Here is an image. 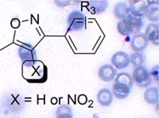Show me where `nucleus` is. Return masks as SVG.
Instances as JSON below:
<instances>
[{
  "mask_svg": "<svg viewBox=\"0 0 159 118\" xmlns=\"http://www.w3.org/2000/svg\"><path fill=\"white\" fill-rule=\"evenodd\" d=\"M130 3L131 4L128 6L129 15L140 17V18L145 16L147 11V7H148L147 2L134 1V2H131Z\"/></svg>",
  "mask_w": 159,
  "mask_h": 118,
  "instance_id": "6e6552de",
  "label": "nucleus"
},
{
  "mask_svg": "<svg viewBox=\"0 0 159 118\" xmlns=\"http://www.w3.org/2000/svg\"><path fill=\"white\" fill-rule=\"evenodd\" d=\"M111 63L116 70H123L130 65V56L125 52L119 51L112 55Z\"/></svg>",
  "mask_w": 159,
  "mask_h": 118,
  "instance_id": "39448f33",
  "label": "nucleus"
},
{
  "mask_svg": "<svg viewBox=\"0 0 159 118\" xmlns=\"http://www.w3.org/2000/svg\"><path fill=\"white\" fill-rule=\"evenodd\" d=\"M108 4L107 0H92L88 3V10L92 15H101L107 11Z\"/></svg>",
  "mask_w": 159,
  "mask_h": 118,
  "instance_id": "0eeeda50",
  "label": "nucleus"
},
{
  "mask_svg": "<svg viewBox=\"0 0 159 118\" xmlns=\"http://www.w3.org/2000/svg\"><path fill=\"white\" fill-rule=\"evenodd\" d=\"M86 25V16L80 11H72L69 13L67 18L68 31L76 32L84 29Z\"/></svg>",
  "mask_w": 159,
  "mask_h": 118,
  "instance_id": "f03ea898",
  "label": "nucleus"
},
{
  "mask_svg": "<svg viewBox=\"0 0 159 118\" xmlns=\"http://www.w3.org/2000/svg\"><path fill=\"white\" fill-rule=\"evenodd\" d=\"M11 27L15 28V29H18V27L20 26V21L18 18H14V19L11 20Z\"/></svg>",
  "mask_w": 159,
  "mask_h": 118,
  "instance_id": "4be33fe9",
  "label": "nucleus"
},
{
  "mask_svg": "<svg viewBox=\"0 0 159 118\" xmlns=\"http://www.w3.org/2000/svg\"><path fill=\"white\" fill-rule=\"evenodd\" d=\"M115 84L127 86L129 89L131 90L134 85V80L130 74L127 72H120L117 74L115 78Z\"/></svg>",
  "mask_w": 159,
  "mask_h": 118,
  "instance_id": "f8f14e48",
  "label": "nucleus"
},
{
  "mask_svg": "<svg viewBox=\"0 0 159 118\" xmlns=\"http://www.w3.org/2000/svg\"><path fill=\"white\" fill-rule=\"evenodd\" d=\"M158 92L157 86H150L144 92V100L149 105L155 106L158 103Z\"/></svg>",
  "mask_w": 159,
  "mask_h": 118,
  "instance_id": "9b49d317",
  "label": "nucleus"
},
{
  "mask_svg": "<svg viewBox=\"0 0 159 118\" xmlns=\"http://www.w3.org/2000/svg\"><path fill=\"white\" fill-rule=\"evenodd\" d=\"M55 3H56L57 6L58 7H67V6H69L71 4V1H67V0H65V1H55Z\"/></svg>",
  "mask_w": 159,
  "mask_h": 118,
  "instance_id": "412c9836",
  "label": "nucleus"
},
{
  "mask_svg": "<svg viewBox=\"0 0 159 118\" xmlns=\"http://www.w3.org/2000/svg\"><path fill=\"white\" fill-rule=\"evenodd\" d=\"M158 65H156L155 67H154L150 72V76L152 77V79H154L156 82H158Z\"/></svg>",
  "mask_w": 159,
  "mask_h": 118,
  "instance_id": "aec40b11",
  "label": "nucleus"
},
{
  "mask_svg": "<svg viewBox=\"0 0 159 118\" xmlns=\"http://www.w3.org/2000/svg\"><path fill=\"white\" fill-rule=\"evenodd\" d=\"M148 7H147V11L146 12L145 16L147 17V19L151 22H158L159 20V7L157 4H148L147 2Z\"/></svg>",
  "mask_w": 159,
  "mask_h": 118,
  "instance_id": "2eb2a0df",
  "label": "nucleus"
},
{
  "mask_svg": "<svg viewBox=\"0 0 159 118\" xmlns=\"http://www.w3.org/2000/svg\"><path fill=\"white\" fill-rule=\"evenodd\" d=\"M130 90H131L129 89L127 86H120V85L114 84L113 85V88H112V94L115 96V98L118 99H125L127 98V97L130 95Z\"/></svg>",
  "mask_w": 159,
  "mask_h": 118,
  "instance_id": "dca6fc26",
  "label": "nucleus"
},
{
  "mask_svg": "<svg viewBox=\"0 0 159 118\" xmlns=\"http://www.w3.org/2000/svg\"><path fill=\"white\" fill-rule=\"evenodd\" d=\"M18 56L27 67L34 66L38 60V53L34 46L28 43H22L18 49Z\"/></svg>",
  "mask_w": 159,
  "mask_h": 118,
  "instance_id": "f257e3e1",
  "label": "nucleus"
},
{
  "mask_svg": "<svg viewBox=\"0 0 159 118\" xmlns=\"http://www.w3.org/2000/svg\"><path fill=\"white\" fill-rule=\"evenodd\" d=\"M56 118H73L72 109L68 105H61L56 110Z\"/></svg>",
  "mask_w": 159,
  "mask_h": 118,
  "instance_id": "f3484780",
  "label": "nucleus"
},
{
  "mask_svg": "<svg viewBox=\"0 0 159 118\" xmlns=\"http://www.w3.org/2000/svg\"><path fill=\"white\" fill-rule=\"evenodd\" d=\"M117 74V70L111 64L102 65L98 70V76L103 82L114 80Z\"/></svg>",
  "mask_w": 159,
  "mask_h": 118,
  "instance_id": "423d86ee",
  "label": "nucleus"
},
{
  "mask_svg": "<svg viewBox=\"0 0 159 118\" xmlns=\"http://www.w3.org/2000/svg\"><path fill=\"white\" fill-rule=\"evenodd\" d=\"M132 78H133L134 82H135V84L139 87L142 88L150 86L153 81V79L150 76V72L143 65L134 68L132 74Z\"/></svg>",
  "mask_w": 159,
  "mask_h": 118,
  "instance_id": "7ed1b4c3",
  "label": "nucleus"
},
{
  "mask_svg": "<svg viewBox=\"0 0 159 118\" xmlns=\"http://www.w3.org/2000/svg\"><path fill=\"white\" fill-rule=\"evenodd\" d=\"M130 63L135 68L142 66L145 61L144 55L142 52H134L130 54Z\"/></svg>",
  "mask_w": 159,
  "mask_h": 118,
  "instance_id": "a211bd4d",
  "label": "nucleus"
},
{
  "mask_svg": "<svg viewBox=\"0 0 159 118\" xmlns=\"http://www.w3.org/2000/svg\"><path fill=\"white\" fill-rule=\"evenodd\" d=\"M113 94L111 90L107 88H103L99 90L96 95V99L99 104L102 106H109L113 102Z\"/></svg>",
  "mask_w": 159,
  "mask_h": 118,
  "instance_id": "9d476101",
  "label": "nucleus"
},
{
  "mask_svg": "<svg viewBox=\"0 0 159 118\" xmlns=\"http://www.w3.org/2000/svg\"><path fill=\"white\" fill-rule=\"evenodd\" d=\"M113 14H114L115 17L117 19L120 20V21L125 20L129 15L128 5L123 2H118L115 6L114 10H113Z\"/></svg>",
  "mask_w": 159,
  "mask_h": 118,
  "instance_id": "4468645a",
  "label": "nucleus"
},
{
  "mask_svg": "<svg viewBox=\"0 0 159 118\" xmlns=\"http://www.w3.org/2000/svg\"><path fill=\"white\" fill-rule=\"evenodd\" d=\"M117 30L119 34H121L122 36H129L131 34L130 31V25L127 20H123V21H119L117 24Z\"/></svg>",
  "mask_w": 159,
  "mask_h": 118,
  "instance_id": "6ab92c4d",
  "label": "nucleus"
},
{
  "mask_svg": "<svg viewBox=\"0 0 159 118\" xmlns=\"http://www.w3.org/2000/svg\"><path fill=\"white\" fill-rule=\"evenodd\" d=\"M146 36L149 41L155 46L159 45V26L157 23H150L146 29Z\"/></svg>",
  "mask_w": 159,
  "mask_h": 118,
  "instance_id": "1a4fd4ad",
  "label": "nucleus"
},
{
  "mask_svg": "<svg viewBox=\"0 0 159 118\" xmlns=\"http://www.w3.org/2000/svg\"><path fill=\"white\" fill-rule=\"evenodd\" d=\"M126 20H127V22H128L129 25H130L131 34L134 35V34L140 33V30L143 28V24H144L143 18L129 15L128 17L126 18Z\"/></svg>",
  "mask_w": 159,
  "mask_h": 118,
  "instance_id": "ddd939ff",
  "label": "nucleus"
},
{
  "mask_svg": "<svg viewBox=\"0 0 159 118\" xmlns=\"http://www.w3.org/2000/svg\"><path fill=\"white\" fill-rule=\"evenodd\" d=\"M149 45V41L146 34L143 33L134 34L132 37L130 41V48L134 52H142L147 48Z\"/></svg>",
  "mask_w": 159,
  "mask_h": 118,
  "instance_id": "20e7f679",
  "label": "nucleus"
}]
</instances>
